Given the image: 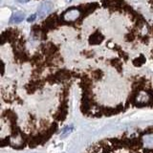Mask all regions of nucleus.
<instances>
[{
	"label": "nucleus",
	"instance_id": "obj_1",
	"mask_svg": "<svg viewBox=\"0 0 153 153\" xmlns=\"http://www.w3.org/2000/svg\"><path fill=\"white\" fill-rule=\"evenodd\" d=\"M85 153H153V126L103 139Z\"/></svg>",
	"mask_w": 153,
	"mask_h": 153
},
{
	"label": "nucleus",
	"instance_id": "obj_2",
	"mask_svg": "<svg viewBox=\"0 0 153 153\" xmlns=\"http://www.w3.org/2000/svg\"><path fill=\"white\" fill-rule=\"evenodd\" d=\"M80 16V11L76 8H71V9L67 10L66 12L63 13V20L67 21V22H72V21H76V19Z\"/></svg>",
	"mask_w": 153,
	"mask_h": 153
},
{
	"label": "nucleus",
	"instance_id": "obj_3",
	"mask_svg": "<svg viewBox=\"0 0 153 153\" xmlns=\"http://www.w3.org/2000/svg\"><path fill=\"white\" fill-rule=\"evenodd\" d=\"M52 10H53V5L51 2H45V3L41 4L37 12V17L39 19H43L51 13Z\"/></svg>",
	"mask_w": 153,
	"mask_h": 153
},
{
	"label": "nucleus",
	"instance_id": "obj_4",
	"mask_svg": "<svg viewBox=\"0 0 153 153\" xmlns=\"http://www.w3.org/2000/svg\"><path fill=\"white\" fill-rule=\"evenodd\" d=\"M25 19V15L22 12H15L13 13V16L11 17V22L12 23H20Z\"/></svg>",
	"mask_w": 153,
	"mask_h": 153
},
{
	"label": "nucleus",
	"instance_id": "obj_5",
	"mask_svg": "<svg viewBox=\"0 0 153 153\" xmlns=\"http://www.w3.org/2000/svg\"><path fill=\"white\" fill-rule=\"evenodd\" d=\"M103 40V37L102 35H99V34H95L93 35L91 37L89 38V42L91 44H99Z\"/></svg>",
	"mask_w": 153,
	"mask_h": 153
},
{
	"label": "nucleus",
	"instance_id": "obj_6",
	"mask_svg": "<svg viewBox=\"0 0 153 153\" xmlns=\"http://www.w3.org/2000/svg\"><path fill=\"white\" fill-rule=\"evenodd\" d=\"M37 15H32L31 16H29L27 20H28V22H33V21H34L35 19L37 18Z\"/></svg>",
	"mask_w": 153,
	"mask_h": 153
},
{
	"label": "nucleus",
	"instance_id": "obj_7",
	"mask_svg": "<svg viewBox=\"0 0 153 153\" xmlns=\"http://www.w3.org/2000/svg\"><path fill=\"white\" fill-rule=\"evenodd\" d=\"M17 1L19 2V3H28V2L30 1V0H17Z\"/></svg>",
	"mask_w": 153,
	"mask_h": 153
},
{
	"label": "nucleus",
	"instance_id": "obj_8",
	"mask_svg": "<svg viewBox=\"0 0 153 153\" xmlns=\"http://www.w3.org/2000/svg\"><path fill=\"white\" fill-rule=\"evenodd\" d=\"M66 1H67V2H71L72 0H66Z\"/></svg>",
	"mask_w": 153,
	"mask_h": 153
}]
</instances>
